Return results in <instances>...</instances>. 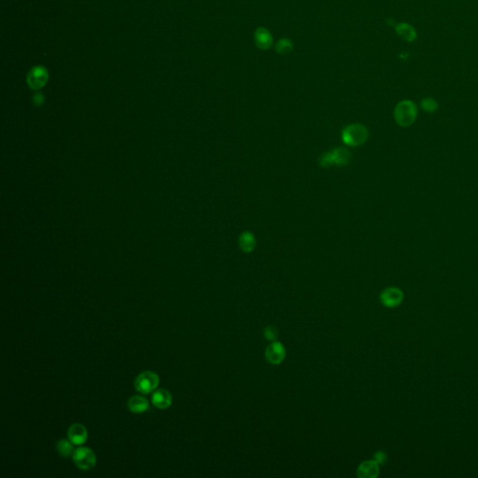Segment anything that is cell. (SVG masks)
Masks as SVG:
<instances>
[{"mask_svg": "<svg viewBox=\"0 0 478 478\" xmlns=\"http://www.w3.org/2000/svg\"><path fill=\"white\" fill-rule=\"evenodd\" d=\"M418 108L417 104L410 99H405L395 106L393 117L395 123L401 127L412 126L418 118Z\"/></svg>", "mask_w": 478, "mask_h": 478, "instance_id": "obj_1", "label": "cell"}, {"mask_svg": "<svg viewBox=\"0 0 478 478\" xmlns=\"http://www.w3.org/2000/svg\"><path fill=\"white\" fill-rule=\"evenodd\" d=\"M73 443L68 439H62L57 442L56 445V449L58 451L59 455H61L63 458H68L74 453V447Z\"/></svg>", "mask_w": 478, "mask_h": 478, "instance_id": "obj_16", "label": "cell"}, {"mask_svg": "<svg viewBox=\"0 0 478 478\" xmlns=\"http://www.w3.org/2000/svg\"><path fill=\"white\" fill-rule=\"evenodd\" d=\"M293 49V42L289 38H281L275 45V52L280 54H290Z\"/></svg>", "mask_w": 478, "mask_h": 478, "instance_id": "obj_18", "label": "cell"}, {"mask_svg": "<svg viewBox=\"0 0 478 478\" xmlns=\"http://www.w3.org/2000/svg\"><path fill=\"white\" fill-rule=\"evenodd\" d=\"M159 376L152 371H145L138 375L135 379L134 387L142 394H149L154 391L159 386Z\"/></svg>", "mask_w": 478, "mask_h": 478, "instance_id": "obj_3", "label": "cell"}, {"mask_svg": "<svg viewBox=\"0 0 478 478\" xmlns=\"http://www.w3.org/2000/svg\"><path fill=\"white\" fill-rule=\"evenodd\" d=\"M405 294L403 291L397 287H388L383 290L380 293V302L384 306L388 308H394L403 303Z\"/></svg>", "mask_w": 478, "mask_h": 478, "instance_id": "obj_5", "label": "cell"}, {"mask_svg": "<svg viewBox=\"0 0 478 478\" xmlns=\"http://www.w3.org/2000/svg\"><path fill=\"white\" fill-rule=\"evenodd\" d=\"M32 100H33V103L36 106H41L44 101V96L41 93H36V95H34V96H33Z\"/></svg>", "mask_w": 478, "mask_h": 478, "instance_id": "obj_21", "label": "cell"}, {"mask_svg": "<svg viewBox=\"0 0 478 478\" xmlns=\"http://www.w3.org/2000/svg\"><path fill=\"white\" fill-rule=\"evenodd\" d=\"M332 155V160H333V165L334 166H338V167H344L347 166V164L350 161V152L347 149L344 148H336L330 151Z\"/></svg>", "mask_w": 478, "mask_h": 478, "instance_id": "obj_15", "label": "cell"}, {"mask_svg": "<svg viewBox=\"0 0 478 478\" xmlns=\"http://www.w3.org/2000/svg\"><path fill=\"white\" fill-rule=\"evenodd\" d=\"M67 436L74 445L82 446L85 444L88 439V431L84 427V425L75 423L68 428Z\"/></svg>", "mask_w": 478, "mask_h": 478, "instance_id": "obj_8", "label": "cell"}, {"mask_svg": "<svg viewBox=\"0 0 478 478\" xmlns=\"http://www.w3.org/2000/svg\"><path fill=\"white\" fill-rule=\"evenodd\" d=\"M374 460H376L379 465H384L388 460V456L383 451H377L374 455Z\"/></svg>", "mask_w": 478, "mask_h": 478, "instance_id": "obj_20", "label": "cell"}, {"mask_svg": "<svg viewBox=\"0 0 478 478\" xmlns=\"http://www.w3.org/2000/svg\"><path fill=\"white\" fill-rule=\"evenodd\" d=\"M72 459L76 466L83 471H89L96 466V454L89 448L83 447L75 449L74 453L72 455Z\"/></svg>", "mask_w": 478, "mask_h": 478, "instance_id": "obj_4", "label": "cell"}, {"mask_svg": "<svg viewBox=\"0 0 478 478\" xmlns=\"http://www.w3.org/2000/svg\"><path fill=\"white\" fill-rule=\"evenodd\" d=\"M264 354L269 364L278 365H281L286 357V349L281 342L273 341L266 347Z\"/></svg>", "mask_w": 478, "mask_h": 478, "instance_id": "obj_7", "label": "cell"}, {"mask_svg": "<svg viewBox=\"0 0 478 478\" xmlns=\"http://www.w3.org/2000/svg\"><path fill=\"white\" fill-rule=\"evenodd\" d=\"M379 464L375 460L363 461L357 469L360 478H376L379 474Z\"/></svg>", "mask_w": 478, "mask_h": 478, "instance_id": "obj_9", "label": "cell"}, {"mask_svg": "<svg viewBox=\"0 0 478 478\" xmlns=\"http://www.w3.org/2000/svg\"><path fill=\"white\" fill-rule=\"evenodd\" d=\"M395 32L402 39L407 42H414L418 38L416 28L408 23H399L395 25Z\"/></svg>", "mask_w": 478, "mask_h": 478, "instance_id": "obj_11", "label": "cell"}, {"mask_svg": "<svg viewBox=\"0 0 478 478\" xmlns=\"http://www.w3.org/2000/svg\"><path fill=\"white\" fill-rule=\"evenodd\" d=\"M151 403L154 407L159 409H167L172 406L173 398L168 390L165 388H160L155 390L152 394Z\"/></svg>", "mask_w": 478, "mask_h": 478, "instance_id": "obj_10", "label": "cell"}, {"mask_svg": "<svg viewBox=\"0 0 478 478\" xmlns=\"http://www.w3.org/2000/svg\"><path fill=\"white\" fill-rule=\"evenodd\" d=\"M127 407L132 413L142 414V413L146 412L149 409V401L147 400L143 396L135 395V396H132L131 398L128 401Z\"/></svg>", "mask_w": 478, "mask_h": 478, "instance_id": "obj_13", "label": "cell"}, {"mask_svg": "<svg viewBox=\"0 0 478 478\" xmlns=\"http://www.w3.org/2000/svg\"><path fill=\"white\" fill-rule=\"evenodd\" d=\"M420 108L426 113H434L439 108V103L433 97H425L419 103Z\"/></svg>", "mask_w": 478, "mask_h": 478, "instance_id": "obj_17", "label": "cell"}, {"mask_svg": "<svg viewBox=\"0 0 478 478\" xmlns=\"http://www.w3.org/2000/svg\"><path fill=\"white\" fill-rule=\"evenodd\" d=\"M238 245L243 252L251 253L256 248V237L250 231H245L239 235Z\"/></svg>", "mask_w": 478, "mask_h": 478, "instance_id": "obj_14", "label": "cell"}, {"mask_svg": "<svg viewBox=\"0 0 478 478\" xmlns=\"http://www.w3.org/2000/svg\"><path fill=\"white\" fill-rule=\"evenodd\" d=\"M254 39L258 48L261 50H268L273 44V36L268 29L264 27L257 28L254 34Z\"/></svg>", "mask_w": 478, "mask_h": 478, "instance_id": "obj_12", "label": "cell"}, {"mask_svg": "<svg viewBox=\"0 0 478 478\" xmlns=\"http://www.w3.org/2000/svg\"><path fill=\"white\" fill-rule=\"evenodd\" d=\"M48 70L44 66H34L27 75V84L33 90L42 89L48 82Z\"/></svg>", "mask_w": 478, "mask_h": 478, "instance_id": "obj_6", "label": "cell"}, {"mask_svg": "<svg viewBox=\"0 0 478 478\" xmlns=\"http://www.w3.org/2000/svg\"><path fill=\"white\" fill-rule=\"evenodd\" d=\"M277 335H278V331L276 327L273 325H269L263 329V336L268 341H271V342L275 341V339L277 338Z\"/></svg>", "mask_w": 478, "mask_h": 478, "instance_id": "obj_19", "label": "cell"}, {"mask_svg": "<svg viewBox=\"0 0 478 478\" xmlns=\"http://www.w3.org/2000/svg\"><path fill=\"white\" fill-rule=\"evenodd\" d=\"M368 136V129L362 124L348 125L343 129L341 134L343 142L351 147H358L363 145L367 140Z\"/></svg>", "mask_w": 478, "mask_h": 478, "instance_id": "obj_2", "label": "cell"}]
</instances>
